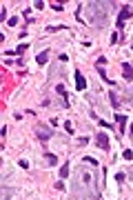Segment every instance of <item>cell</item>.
Here are the masks:
<instances>
[{"label":"cell","instance_id":"cell-12","mask_svg":"<svg viewBox=\"0 0 133 200\" xmlns=\"http://www.w3.org/2000/svg\"><path fill=\"white\" fill-rule=\"evenodd\" d=\"M64 131H67V133H73V129H71V122H64Z\"/></svg>","mask_w":133,"mask_h":200},{"label":"cell","instance_id":"cell-1","mask_svg":"<svg viewBox=\"0 0 133 200\" xmlns=\"http://www.w3.org/2000/svg\"><path fill=\"white\" fill-rule=\"evenodd\" d=\"M131 5H124L122 7V11H120V16H118V22H115V25H118V29H122V27H124V20L129 18V16H131Z\"/></svg>","mask_w":133,"mask_h":200},{"label":"cell","instance_id":"cell-10","mask_svg":"<svg viewBox=\"0 0 133 200\" xmlns=\"http://www.w3.org/2000/svg\"><path fill=\"white\" fill-rule=\"evenodd\" d=\"M25 51H27V44L22 42V44H20V47H18V49H16V53H25Z\"/></svg>","mask_w":133,"mask_h":200},{"label":"cell","instance_id":"cell-9","mask_svg":"<svg viewBox=\"0 0 133 200\" xmlns=\"http://www.w3.org/2000/svg\"><path fill=\"white\" fill-rule=\"evenodd\" d=\"M122 156H124V160H131V158H133V151H131V149H127L124 153H122Z\"/></svg>","mask_w":133,"mask_h":200},{"label":"cell","instance_id":"cell-14","mask_svg":"<svg viewBox=\"0 0 133 200\" xmlns=\"http://www.w3.org/2000/svg\"><path fill=\"white\" fill-rule=\"evenodd\" d=\"M111 42H113V44L120 42V36H118V33H113V36H111Z\"/></svg>","mask_w":133,"mask_h":200},{"label":"cell","instance_id":"cell-13","mask_svg":"<svg viewBox=\"0 0 133 200\" xmlns=\"http://www.w3.org/2000/svg\"><path fill=\"white\" fill-rule=\"evenodd\" d=\"M33 5H36V9H42V7H44V2H42V0H36Z\"/></svg>","mask_w":133,"mask_h":200},{"label":"cell","instance_id":"cell-5","mask_svg":"<svg viewBox=\"0 0 133 200\" xmlns=\"http://www.w3.org/2000/svg\"><path fill=\"white\" fill-rule=\"evenodd\" d=\"M36 133H38L40 140H49L51 138V131H42V127H36Z\"/></svg>","mask_w":133,"mask_h":200},{"label":"cell","instance_id":"cell-4","mask_svg":"<svg viewBox=\"0 0 133 200\" xmlns=\"http://www.w3.org/2000/svg\"><path fill=\"white\" fill-rule=\"evenodd\" d=\"M76 87L78 89H87V80H84V76L80 71H76Z\"/></svg>","mask_w":133,"mask_h":200},{"label":"cell","instance_id":"cell-8","mask_svg":"<svg viewBox=\"0 0 133 200\" xmlns=\"http://www.w3.org/2000/svg\"><path fill=\"white\" fill-rule=\"evenodd\" d=\"M47 162H49V167L51 165H58V158L53 156V153H47Z\"/></svg>","mask_w":133,"mask_h":200},{"label":"cell","instance_id":"cell-15","mask_svg":"<svg viewBox=\"0 0 133 200\" xmlns=\"http://www.w3.org/2000/svg\"><path fill=\"white\" fill-rule=\"evenodd\" d=\"M124 178H127V176H124V174H115V180H118V182H122V180H124Z\"/></svg>","mask_w":133,"mask_h":200},{"label":"cell","instance_id":"cell-11","mask_svg":"<svg viewBox=\"0 0 133 200\" xmlns=\"http://www.w3.org/2000/svg\"><path fill=\"white\" fill-rule=\"evenodd\" d=\"M7 25H9V27H16V25H18V18H9V22H7Z\"/></svg>","mask_w":133,"mask_h":200},{"label":"cell","instance_id":"cell-3","mask_svg":"<svg viewBox=\"0 0 133 200\" xmlns=\"http://www.w3.org/2000/svg\"><path fill=\"white\" fill-rule=\"evenodd\" d=\"M122 74H124L127 80H133V67L129 63H122Z\"/></svg>","mask_w":133,"mask_h":200},{"label":"cell","instance_id":"cell-7","mask_svg":"<svg viewBox=\"0 0 133 200\" xmlns=\"http://www.w3.org/2000/svg\"><path fill=\"white\" fill-rule=\"evenodd\" d=\"M67 176H69V165H62V169H60V178H67Z\"/></svg>","mask_w":133,"mask_h":200},{"label":"cell","instance_id":"cell-2","mask_svg":"<svg viewBox=\"0 0 133 200\" xmlns=\"http://www.w3.org/2000/svg\"><path fill=\"white\" fill-rule=\"evenodd\" d=\"M95 144H98L102 151H107V149H109V138H107V133H104V131H100L98 136H95Z\"/></svg>","mask_w":133,"mask_h":200},{"label":"cell","instance_id":"cell-6","mask_svg":"<svg viewBox=\"0 0 133 200\" xmlns=\"http://www.w3.org/2000/svg\"><path fill=\"white\" fill-rule=\"evenodd\" d=\"M47 58H49V53H47V51H40L36 60H38V65H44V63H47Z\"/></svg>","mask_w":133,"mask_h":200}]
</instances>
